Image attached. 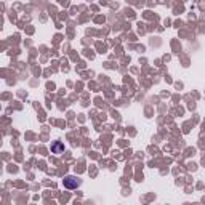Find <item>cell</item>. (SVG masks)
<instances>
[{
	"label": "cell",
	"instance_id": "6da1fadb",
	"mask_svg": "<svg viewBox=\"0 0 205 205\" xmlns=\"http://www.w3.org/2000/svg\"><path fill=\"white\" fill-rule=\"evenodd\" d=\"M64 186H66V188L74 189V188H77V186H79V181L74 178V176H67V178L64 180Z\"/></svg>",
	"mask_w": 205,
	"mask_h": 205
}]
</instances>
